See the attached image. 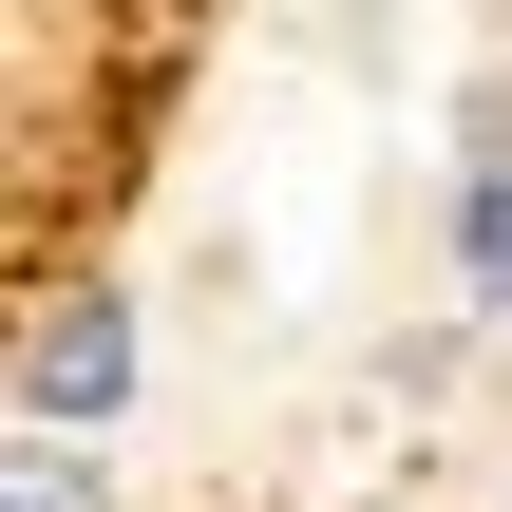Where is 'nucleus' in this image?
<instances>
[{
    "instance_id": "obj_1",
    "label": "nucleus",
    "mask_w": 512,
    "mask_h": 512,
    "mask_svg": "<svg viewBox=\"0 0 512 512\" xmlns=\"http://www.w3.org/2000/svg\"><path fill=\"white\" fill-rule=\"evenodd\" d=\"M114 399H133V304L57 285V304H38V342H19V418H38V437H95Z\"/></svg>"
},
{
    "instance_id": "obj_2",
    "label": "nucleus",
    "mask_w": 512,
    "mask_h": 512,
    "mask_svg": "<svg viewBox=\"0 0 512 512\" xmlns=\"http://www.w3.org/2000/svg\"><path fill=\"white\" fill-rule=\"evenodd\" d=\"M0 512H114V494H95V456H76V437H38V456L0 475Z\"/></svg>"
}]
</instances>
